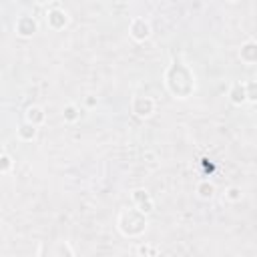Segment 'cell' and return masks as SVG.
Returning <instances> with one entry per match:
<instances>
[{"label": "cell", "instance_id": "cell-12", "mask_svg": "<svg viewBox=\"0 0 257 257\" xmlns=\"http://www.w3.org/2000/svg\"><path fill=\"white\" fill-rule=\"evenodd\" d=\"M197 193H199V197H201V199H211V197H213V193H215V187H213V183L203 181V183H199Z\"/></svg>", "mask_w": 257, "mask_h": 257}, {"label": "cell", "instance_id": "cell-15", "mask_svg": "<svg viewBox=\"0 0 257 257\" xmlns=\"http://www.w3.org/2000/svg\"><path fill=\"white\" fill-rule=\"evenodd\" d=\"M245 95H247V101H255V82H249L245 84Z\"/></svg>", "mask_w": 257, "mask_h": 257}, {"label": "cell", "instance_id": "cell-9", "mask_svg": "<svg viewBox=\"0 0 257 257\" xmlns=\"http://www.w3.org/2000/svg\"><path fill=\"white\" fill-rule=\"evenodd\" d=\"M241 60H245L247 64H253L257 60V44L253 40H249L241 46Z\"/></svg>", "mask_w": 257, "mask_h": 257}, {"label": "cell", "instance_id": "cell-10", "mask_svg": "<svg viewBox=\"0 0 257 257\" xmlns=\"http://www.w3.org/2000/svg\"><path fill=\"white\" fill-rule=\"evenodd\" d=\"M42 121H44V113H42V109H40V107H28V111H26V123H30V125L38 127Z\"/></svg>", "mask_w": 257, "mask_h": 257}, {"label": "cell", "instance_id": "cell-3", "mask_svg": "<svg viewBox=\"0 0 257 257\" xmlns=\"http://www.w3.org/2000/svg\"><path fill=\"white\" fill-rule=\"evenodd\" d=\"M155 111V103L149 97H135L133 99V113L137 117H149Z\"/></svg>", "mask_w": 257, "mask_h": 257}, {"label": "cell", "instance_id": "cell-8", "mask_svg": "<svg viewBox=\"0 0 257 257\" xmlns=\"http://www.w3.org/2000/svg\"><path fill=\"white\" fill-rule=\"evenodd\" d=\"M229 99H231V103H233V105H243V103L247 101V95H245V84L235 82L233 87H231V91H229Z\"/></svg>", "mask_w": 257, "mask_h": 257}, {"label": "cell", "instance_id": "cell-17", "mask_svg": "<svg viewBox=\"0 0 257 257\" xmlns=\"http://www.w3.org/2000/svg\"><path fill=\"white\" fill-rule=\"evenodd\" d=\"M58 253H68V255H72V251H70L68 247H64V245H60V247H58Z\"/></svg>", "mask_w": 257, "mask_h": 257}, {"label": "cell", "instance_id": "cell-4", "mask_svg": "<svg viewBox=\"0 0 257 257\" xmlns=\"http://www.w3.org/2000/svg\"><path fill=\"white\" fill-rule=\"evenodd\" d=\"M133 201L137 205L139 211H143L145 215H149L153 211V201H151V195L145 191V189H137L133 191Z\"/></svg>", "mask_w": 257, "mask_h": 257}, {"label": "cell", "instance_id": "cell-11", "mask_svg": "<svg viewBox=\"0 0 257 257\" xmlns=\"http://www.w3.org/2000/svg\"><path fill=\"white\" fill-rule=\"evenodd\" d=\"M18 135H20V139H24V141H32V139L36 137V127L30 125V123H24V125H20Z\"/></svg>", "mask_w": 257, "mask_h": 257}, {"label": "cell", "instance_id": "cell-2", "mask_svg": "<svg viewBox=\"0 0 257 257\" xmlns=\"http://www.w3.org/2000/svg\"><path fill=\"white\" fill-rule=\"evenodd\" d=\"M119 229L125 237H137L147 229V215L139 209H125L119 217Z\"/></svg>", "mask_w": 257, "mask_h": 257}, {"label": "cell", "instance_id": "cell-13", "mask_svg": "<svg viewBox=\"0 0 257 257\" xmlns=\"http://www.w3.org/2000/svg\"><path fill=\"white\" fill-rule=\"evenodd\" d=\"M62 115H64V121H70V123L80 117V113H78V109H76L74 105H66L64 111H62Z\"/></svg>", "mask_w": 257, "mask_h": 257}, {"label": "cell", "instance_id": "cell-5", "mask_svg": "<svg viewBox=\"0 0 257 257\" xmlns=\"http://www.w3.org/2000/svg\"><path fill=\"white\" fill-rule=\"evenodd\" d=\"M46 22H48V26H50V28L60 30V28H64V26H66L68 16H66V12H64V10H60V8H52V10H48V14H46Z\"/></svg>", "mask_w": 257, "mask_h": 257}, {"label": "cell", "instance_id": "cell-6", "mask_svg": "<svg viewBox=\"0 0 257 257\" xmlns=\"http://www.w3.org/2000/svg\"><path fill=\"white\" fill-rule=\"evenodd\" d=\"M149 34H151V26L145 18H137L131 22V36L135 40H145V38H149Z\"/></svg>", "mask_w": 257, "mask_h": 257}, {"label": "cell", "instance_id": "cell-1", "mask_svg": "<svg viewBox=\"0 0 257 257\" xmlns=\"http://www.w3.org/2000/svg\"><path fill=\"white\" fill-rule=\"evenodd\" d=\"M165 82L171 95H175L177 99H187L195 91V76L191 68L179 60H175L165 72Z\"/></svg>", "mask_w": 257, "mask_h": 257}, {"label": "cell", "instance_id": "cell-18", "mask_svg": "<svg viewBox=\"0 0 257 257\" xmlns=\"http://www.w3.org/2000/svg\"><path fill=\"white\" fill-rule=\"evenodd\" d=\"M38 4H46V2H50V0H36Z\"/></svg>", "mask_w": 257, "mask_h": 257}, {"label": "cell", "instance_id": "cell-7", "mask_svg": "<svg viewBox=\"0 0 257 257\" xmlns=\"http://www.w3.org/2000/svg\"><path fill=\"white\" fill-rule=\"evenodd\" d=\"M16 32L20 36H32L36 32V20L32 16H20L16 20Z\"/></svg>", "mask_w": 257, "mask_h": 257}, {"label": "cell", "instance_id": "cell-16", "mask_svg": "<svg viewBox=\"0 0 257 257\" xmlns=\"http://www.w3.org/2000/svg\"><path fill=\"white\" fill-rule=\"evenodd\" d=\"M227 199H231V201H239V199H241V189L231 187V189L227 191Z\"/></svg>", "mask_w": 257, "mask_h": 257}, {"label": "cell", "instance_id": "cell-14", "mask_svg": "<svg viewBox=\"0 0 257 257\" xmlns=\"http://www.w3.org/2000/svg\"><path fill=\"white\" fill-rule=\"evenodd\" d=\"M12 169V159L8 155H0V173H8Z\"/></svg>", "mask_w": 257, "mask_h": 257}]
</instances>
